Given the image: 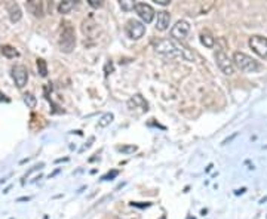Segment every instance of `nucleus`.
Masks as SVG:
<instances>
[{
	"instance_id": "nucleus-3",
	"label": "nucleus",
	"mask_w": 267,
	"mask_h": 219,
	"mask_svg": "<svg viewBox=\"0 0 267 219\" xmlns=\"http://www.w3.org/2000/svg\"><path fill=\"white\" fill-rule=\"evenodd\" d=\"M74 47H76L74 28L70 22H64L63 30H61V36H60V49L64 53H70L74 50Z\"/></svg>"
},
{
	"instance_id": "nucleus-23",
	"label": "nucleus",
	"mask_w": 267,
	"mask_h": 219,
	"mask_svg": "<svg viewBox=\"0 0 267 219\" xmlns=\"http://www.w3.org/2000/svg\"><path fill=\"white\" fill-rule=\"evenodd\" d=\"M119 175V171H112L110 174H107L105 176H102V181H110L113 178H116Z\"/></svg>"
},
{
	"instance_id": "nucleus-14",
	"label": "nucleus",
	"mask_w": 267,
	"mask_h": 219,
	"mask_svg": "<svg viewBox=\"0 0 267 219\" xmlns=\"http://www.w3.org/2000/svg\"><path fill=\"white\" fill-rule=\"evenodd\" d=\"M76 5H77V2H74V0H64V2H61L58 5V12L66 15V14L72 12L76 8Z\"/></svg>"
},
{
	"instance_id": "nucleus-20",
	"label": "nucleus",
	"mask_w": 267,
	"mask_h": 219,
	"mask_svg": "<svg viewBox=\"0 0 267 219\" xmlns=\"http://www.w3.org/2000/svg\"><path fill=\"white\" fill-rule=\"evenodd\" d=\"M121 8L122 11H132L135 8V2H132V0H121Z\"/></svg>"
},
{
	"instance_id": "nucleus-2",
	"label": "nucleus",
	"mask_w": 267,
	"mask_h": 219,
	"mask_svg": "<svg viewBox=\"0 0 267 219\" xmlns=\"http://www.w3.org/2000/svg\"><path fill=\"white\" fill-rule=\"evenodd\" d=\"M233 64L235 67H238L242 73H257L260 70V64L249 55L243 53V52H235L233 53Z\"/></svg>"
},
{
	"instance_id": "nucleus-6",
	"label": "nucleus",
	"mask_w": 267,
	"mask_h": 219,
	"mask_svg": "<svg viewBox=\"0 0 267 219\" xmlns=\"http://www.w3.org/2000/svg\"><path fill=\"white\" fill-rule=\"evenodd\" d=\"M126 34L129 36V39L132 40H140L144 34H146V24H143L138 20H129L126 22Z\"/></svg>"
},
{
	"instance_id": "nucleus-13",
	"label": "nucleus",
	"mask_w": 267,
	"mask_h": 219,
	"mask_svg": "<svg viewBox=\"0 0 267 219\" xmlns=\"http://www.w3.org/2000/svg\"><path fill=\"white\" fill-rule=\"evenodd\" d=\"M128 105H129V108L131 110H134V108H138V107H141L143 108V111H147V107H148V104H147V101L141 96V95H134L129 101H128Z\"/></svg>"
},
{
	"instance_id": "nucleus-5",
	"label": "nucleus",
	"mask_w": 267,
	"mask_h": 219,
	"mask_svg": "<svg viewBox=\"0 0 267 219\" xmlns=\"http://www.w3.org/2000/svg\"><path fill=\"white\" fill-rule=\"evenodd\" d=\"M249 47L258 55L260 58L263 60H267V37L264 36H260V34H255V36H251L249 37Z\"/></svg>"
},
{
	"instance_id": "nucleus-7",
	"label": "nucleus",
	"mask_w": 267,
	"mask_h": 219,
	"mask_svg": "<svg viewBox=\"0 0 267 219\" xmlns=\"http://www.w3.org/2000/svg\"><path fill=\"white\" fill-rule=\"evenodd\" d=\"M134 11L137 12V15H138L140 20L143 21V24H150V22H153V20H154V17H156L154 9H153L148 3H135Z\"/></svg>"
},
{
	"instance_id": "nucleus-21",
	"label": "nucleus",
	"mask_w": 267,
	"mask_h": 219,
	"mask_svg": "<svg viewBox=\"0 0 267 219\" xmlns=\"http://www.w3.org/2000/svg\"><path fill=\"white\" fill-rule=\"evenodd\" d=\"M118 151H122L125 154H131V153L137 151V147L135 145H122V147H118Z\"/></svg>"
},
{
	"instance_id": "nucleus-16",
	"label": "nucleus",
	"mask_w": 267,
	"mask_h": 219,
	"mask_svg": "<svg viewBox=\"0 0 267 219\" xmlns=\"http://www.w3.org/2000/svg\"><path fill=\"white\" fill-rule=\"evenodd\" d=\"M113 120H115V114L113 113H105L98 120V128H107V126H110Z\"/></svg>"
},
{
	"instance_id": "nucleus-18",
	"label": "nucleus",
	"mask_w": 267,
	"mask_h": 219,
	"mask_svg": "<svg viewBox=\"0 0 267 219\" xmlns=\"http://www.w3.org/2000/svg\"><path fill=\"white\" fill-rule=\"evenodd\" d=\"M23 99H24V102H25V105L28 107V108H34L36 105H37V99H36V96L33 95V93H24V96H23Z\"/></svg>"
},
{
	"instance_id": "nucleus-22",
	"label": "nucleus",
	"mask_w": 267,
	"mask_h": 219,
	"mask_svg": "<svg viewBox=\"0 0 267 219\" xmlns=\"http://www.w3.org/2000/svg\"><path fill=\"white\" fill-rule=\"evenodd\" d=\"M88 3H89V6L94 8V9H98V8L102 6V2H101V0H88Z\"/></svg>"
},
{
	"instance_id": "nucleus-1",
	"label": "nucleus",
	"mask_w": 267,
	"mask_h": 219,
	"mask_svg": "<svg viewBox=\"0 0 267 219\" xmlns=\"http://www.w3.org/2000/svg\"><path fill=\"white\" fill-rule=\"evenodd\" d=\"M154 50L160 55H165V57L171 58V60H186L189 63L194 61V55L193 52L184 46L183 43L172 40V39H162L154 42Z\"/></svg>"
},
{
	"instance_id": "nucleus-4",
	"label": "nucleus",
	"mask_w": 267,
	"mask_h": 219,
	"mask_svg": "<svg viewBox=\"0 0 267 219\" xmlns=\"http://www.w3.org/2000/svg\"><path fill=\"white\" fill-rule=\"evenodd\" d=\"M216 63H217L218 68H220L226 76H232V74L235 73L233 60L229 58V55H227L223 49H217V50H216Z\"/></svg>"
},
{
	"instance_id": "nucleus-24",
	"label": "nucleus",
	"mask_w": 267,
	"mask_h": 219,
	"mask_svg": "<svg viewBox=\"0 0 267 219\" xmlns=\"http://www.w3.org/2000/svg\"><path fill=\"white\" fill-rule=\"evenodd\" d=\"M154 2H156L157 5H162V6H168V5L171 3V0H154Z\"/></svg>"
},
{
	"instance_id": "nucleus-11",
	"label": "nucleus",
	"mask_w": 267,
	"mask_h": 219,
	"mask_svg": "<svg viewBox=\"0 0 267 219\" xmlns=\"http://www.w3.org/2000/svg\"><path fill=\"white\" fill-rule=\"evenodd\" d=\"M8 14H9L11 22H14V24L18 22V21H21V18H23V11H21L20 5L15 3V2H12V3L8 5Z\"/></svg>"
},
{
	"instance_id": "nucleus-12",
	"label": "nucleus",
	"mask_w": 267,
	"mask_h": 219,
	"mask_svg": "<svg viewBox=\"0 0 267 219\" xmlns=\"http://www.w3.org/2000/svg\"><path fill=\"white\" fill-rule=\"evenodd\" d=\"M27 9L36 18H42L43 17V3L39 2V0H28V2H27Z\"/></svg>"
},
{
	"instance_id": "nucleus-9",
	"label": "nucleus",
	"mask_w": 267,
	"mask_h": 219,
	"mask_svg": "<svg viewBox=\"0 0 267 219\" xmlns=\"http://www.w3.org/2000/svg\"><path fill=\"white\" fill-rule=\"evenodd\" d=\"M11 74H12V79L17 85L18 89H23L27 82H28V70L24 67V66H14L12 70H11Z\"/></svg>"
},
{
	"instance_id": "nucleus-25",
	"label": "nucleus",
	"mask_w": 267,
	"mask_h": 219,
	"mask_svg": "<svg viewBox=\"0 0 267 219\" xmlns=\"http://www.w3.org/2000/svg\"><path fill=\"white\" fill-rule=\"evenodd\" d=\"M0 101H2V102H9V98L2 90H0Z\"/></svg>"
},
{
	"instance_id": "nucleus-19",
	"label": "nucleus",
	"mask_w": 267,
	"mask_h": 219,
	"mask_svg": "<svg viewBox=\"0 0 267 219\" xmlns=\"http://www.w3.org/2000/svg\"><path fill=\"white\" fill-rule=\"evenodd\" d=\"M37 71L42 77H46L48 76V64L43 58H39L37 60Z\"/></svg>"
},
{
	"instance_id": "nucleus-26",
	"label": "nucleus",
	"mask_w": 267,
	"mask_h": 219,
	"mask_svg": "<svg viewBox=\"0 0 267 219\" xmlns=\"http://www.w3.org/2000/svg\"><path fill=\"white\" fill-rule=\"evenodd\" d=\"M25 200H30V197H23V198H18V201H25Z\"/></svg>"
},
{
	"instance_id": "nucleus-17",
	"label": "nucleus",
	"mask_w": 267,
	"mask_h": 219,
	"mask_svg": "<svg viewBox=\"0 0 267 219\" xmlns=\"http://www.w3.org/2000/svg\"><path fill=\"white\" fill-rule=\"evenodd\" d=\"M2 53H3V57H6V58H17L20 55L18 50L11 44H3L2 46Z\"/></svg>"
},
{
	"instance_id": "nucleus-10",
	"label": "nucleus",
	"mask_w": 267,
	"mask_h": 219,
	"mask_svg": "<svg viewBox=\"0 0 267 219\" xmlns=\"http://www.w3.org/2000/svg\"><path fill=\"white\" fill-rule=\"evenodd\" d=\"M170 22H171L170 12H167V11L157 12V17H156V30H159V31H167L170 28Z\"/></svg>"
},
{
	"instance_id": "nucleus-8",
	"label": "nucleus",
	"mask_w": 267,
	"mask_h": 219,
	"mask_svg": "<svg viewBox=\"0 0 267 219\" xmlns=\"http://www.w3.org/2000/svg\"><path fill=\"white\" fill-rule=\"evenodd\" d=\"M189 33H190V24L186 20L177 21L175 25L171 28V37H172V40H177V42L184 40L189 36Z\"/></svg>"
},
{
	"instance_id": "nucleus-15",
	"label": "nucleus",
	"mask_w": 267,
	"mask_h": 219,
	"mask_svg": "<svg viewBox=\"0 0 267 219\" xmlns=\"http://www.w3.org/2000/svg\"><path fill=\"white\" fill-rule=\"evenodd\" d=\"M200 43L208 47V49H212L214 44H216V39H214V36L209 33V31H202L200 33Z\"/></svg>"
},
{
	"instance_id": "nucleus-27",
	"label": "nucleus",
	"mask_w": 267,
	"mask_h": 219,
	"mask_svg": "<svg viewBox=\"0 0 267 219\" xmlns=\"http://www.w3.org/2000/svg\"><path fill=\"white\" fill-rule=\"evenodd\" d=\"M160 219H167V216H165V215H164V216H162V218H160Z\"/></svg>"
}]
</instances>
